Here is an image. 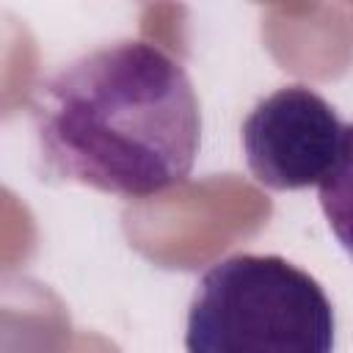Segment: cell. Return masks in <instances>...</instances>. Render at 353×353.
I'll return each instance as SVG.
<instances>
[{
	"label": "cell",
	"mask_w": 353,
	"mask_h": 353,
	"mask_svg": "<svg viewBox=\"0 0 353 353\" xmlns=\"http://www.w3.org/2000/svg\"><path fill=\"white\" fill-rule=\"evenodd\" d=\"M317 199L331 234L353 259V124L345 127V141L336 165L320 182Z\"/></svg>",
	"instance_id": "obj_4"
},
{
	"label": "cell",
	"mask_w": 353,
	"mask_h": 353,
	"mask_svg": "<svg viewBox=\"0 0 353 353\" xmlns=\"http://www.w3.org/2000/svg\"><path fill=\"white\" fill-rule=\"evenodd\" d=\"M334 306L314 276L279 254H232L196 281L188 353H334Z\"/></svg>",
	"instance_id": "obj_2"
},
{
	"label": "cell",
	"mask_w": 353,
	"mask_h": 353,
	"mask_svg": "<svg viewBox=\"0 0 353 353\" xmlns=\"http://www.w3.org/2000/svg\"><path fill=\"white\" fill-rule=\"evenodd\" d=\"M345 127L309 85H281L259 99L240 127L245 165L270 190L320 188L339 160Z\"/></svg>",
	"instance_id": "obj_3"
},
{
	"label": "cell",
	"mask_w": 353,
	"mask_h": 353,
	"mask_svg": "<svg viewBox=\"0 0 353 353\" xmlns=\"http://www.w3.org/2000/svg\"><path fill=\"white\" fill-rule=\"evenodd\" d=\"M30 119L50 179L124 199L185 182L201 146L188 69L143 39L97 47L44 77Z\"/></svg>",
	"instance_id": "obj_1"
}]
</instances>
